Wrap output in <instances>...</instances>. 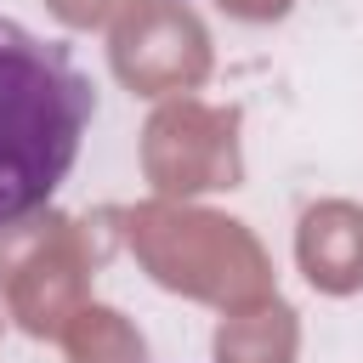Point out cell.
I'll list each match as a JSON object with an SVG mask.
<instances>
[{
	"label": "cell",
	"mask_w": 363,
	"mask_h": 363,
	"mask_svg": "<svg viewBox=\"0 0 363 363\" xmlns=\"http://www.w3.org/2000/svg\"><path fill=\"white\" fill-rule=\"evenodd\" d=\"M96 113V85L62 40L0 17V227L34 216L68 182Z\"/></svg>",
	"instance_id": "6da1fadb"
}]
</instances>
